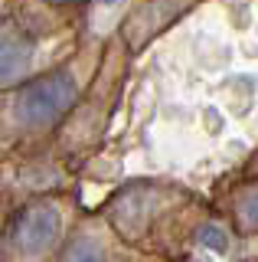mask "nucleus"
I'll return each instance as SVG.
<instances>
[{
    "instance_id": "obj_4",
    "label": "nucleus",
    "mask_w": 258,
    "mask_h": 262,
    "mask_svg": "<svg viewBox=\"0 0 258 262\" xmlns=\"http://www.w3.org/2000/svg\"><path fill=\"white\" fill-rule=\"evenodd\" d=\"M62 262H105V252L95 239H75Z\"/></svg>"
},
{
    "instance_id": "obj_5",
    "label": "nucleus",
    "mask_w": 258,
    "mask_h": 262,
    "mask_svg": "<svg viewBox=\"0 0 258 262\" xmlns=\"http://www.w3.org/2000/svg\"><path fill=\"white\" fill-rule=\"evenodd\" d=\"M239 213H242V220H245L248 226H255V229H258V184L239 200Z\"/></svg>"
},
{
    "instance_id": "obj_6",
    "label": "nucleus",
    "mask_w": 258,
    "mask_h": 262,
    "mask_svg": "<svg viewBox=\"0 0 258 262\" xmlns=\"http://www.w3.org/2000/svg\"><path fill=\"white\" fill-rule=\"evenodd\" d=\"M199 243L203 246H213L216 252H225L229 249V243H225V233L219 226H206V229H199Z\"/></svg>"
},
{
    "instance_id": "obj_7",
    "label": "nucleus",
    "mask_w": 258,
    "mask_h": 262,
    "mask_svg": "<svg viewBox=\"0 0 258 262\" xmlns=\"http://www.w3.org/2000/svg\"><path fill=\"white\" fill-rule=\"evenodd\" d=\"M101 4H118V0H101Z\"/></svg>"
},
{
    "instance_id": "obj_3",
    "label": "nucleus",
    "mask_w": 258,
    "mask_h": 262,
    "mask_svg": "<svg viewBox=\"0 0 258 262\" xmlns=\"http://www.w3.org/2000/svg\"><path fill=\"white\" fill-rule=\"evenodd\" d=\"M27 59H30L27 43L0 30V82H13L27 69Z\"/></svg>"
},
{
    "instance_id": "obj_1",
    "label": "nucleus",
    "mask_w": 258,
    "mask_h": 262,
    "mask_svg": "<svg viewBox=\"0 0 258 262\" xmlns=\"http://www.w3.org/2000/svg\"><path fill=\"white\" fill-rule=\"evenodd\" d=\"M75 102V79L69 72H49V76L30 82L17 95V118L30 128L56 121Z\"/></svg>"
},
{
    "instance_id": "obj_2",
    "label": "nucleus",
    "mask_w": 258,
    "mask_h": 262,
    "mask_svg": "<svg viewBox=\"0 0 258 262\" xmlns=\"http://www.w3.org/2000/svg\"><path fill=\"white\" fill-rule=\"evenodd\" d=\"M59 210L53 203H30L23 207L17 216L7 226V239L17 252H27V256H36V252H46L59 236Z\"/></svg>"
}]
</instances>
